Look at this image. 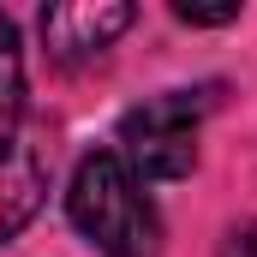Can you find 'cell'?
Masks as SVG:
<instances>
[{"instance_id": "1", "label": "cell", "mask_w": 257, "mask_h": 257, "mask_svg": "<svg viewBox=\"0 0 257 257\" xmlns=\"http://www.w3.org/2000/svg\"><path fill=\"white\" fill-rule=\"evenodd\" d=\"M66 215L84 233L96 257H156L162 251V215L120 162V150H90L72 168L66 186Z\"/></svg>"}, {"instance_id": "2", "label": "cell", "mask_w": 257, "mask_h": 257, "mask_svg": "<svg viewBox=\"0 0 257 257\" xmlns=\"http://www.w3.org/2000/svg\"><path fill=\"white\" fill-rule=\"evenodd\" d=\"M221 84H197V90H162L150 102H138L120 120V162L132 168V180L144 186H168L186 180L197 168V132L215 108Z\"/></svg>"}, {"instance_id": "3", "label": "cell", "mask_w": 257, "mask_h": 257, "mask_svg": "<svg viewBox=\"0 0 257 257\" xmlns=\"http://www.w3.org/2000/svg\"><path fill=\"white\" fill-rule=\"evenodd\" d=\"M132 6H114V0H72V6H48L42 12V42L60 66H84L102 60L114 48V36L132 30Z\"/></svg>"}, {"instance_id": "4", "label": "cell", "mask_w": 257, "mask_h": 257, "mask_svg": "<svg viewBox=\"0 0 257 257\" xmlns=\"http://www.w3.org/2000/svg\"><path fill=\"white\" fill-rule=\"evenodd\" d=\"M48 197V150L24 132H0V239H12Z\"/></svg>"}, {"instance_id": "5", "label": "cell", "mask_w": 257, "mask_h": 257, "mask_svg": "<svg viewBox=\"0 0 257 257\" xmlns=\"http://www.w3.org/2000/svg\"><path fill=\"white\" fill-rule=\"evenodd\" d=\"M18 108H24V54H18L12 18H0V132H12Z\"/></svg>"}, {"instance_id": "6", "label": "cell", "mask_w": 257, "mask_h": 257, "mask_svg": "<svg viewBox=\"0 0 257 257\" xmlns=\"http://www.w3.org/2000/svg\"><path fill=\"white\" fill-rule=\"evenodd\" d=\"M215 257H257V221L227 227V239H221V251H215Z\"/></svg>"}, {"instance_id": "7", "label": "cell", "mask_w": 257, "mask_h": 257, "mask_svg": "<svg viewBox=\"0 0 257 257\" xmlns=\"http://www.w3.org/2000/svg\"><path fill=\"white\" fill-rule=\"evenodd\" d=\"M174 18H180V24H233L239 12H233V6H221V12H192V6H174Z\"/></svg>"}]
</instances>
